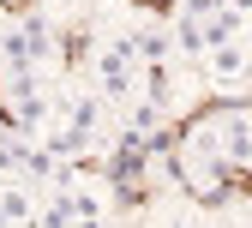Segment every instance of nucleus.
I'll list each match as a JSON object with an SVG mask.
<instances>
[{
  "instance_id": "f257e3e1",
  "label": "nucleus",
  "mask_w": 252,
  "mask_h": 228,
  "mask_svg": "<svg viewBox=\"0 0 252 228\" xmlns=\"http://www.w3.org/2000/svg\"><path fill=\"white\" fill-rule=\"evenodd\" d=\"M96 96L102 102H132V96H144V66L132 42H108L96 54Z\"/></svg>"
},
{
  "instance_id": "f03ea898",
  "label": "nucleus",
  "mask_w": 252,
  "mask_h": 228,
  "mask_svg": "<svg viewBox=\"0 0 252 228\" xmlns=\"http://www.w3.org/2000/svg\"><path fill=\"white\" fill-rule=\"evenodd\" d=\"M198 60H204L210 84H222V90H234V84L252 78V42H246V36H240V42H216V48H204Z\"/></svg>"
},
{
  "instance_id": "7ed1b4c3",
  "label": "nucleus",
  "mask_w": 252,
  "mask_h": 228,
  "mask_svg": "<svg viewBox=\"0 0 252 228\" xmlns=\"http://www.w3.org/2000/svg\"><path fill=\"white\" fill-rule=\"evenodd\" d=\"M216 150H222L228 168H252V114L246 108L216 114Z\"/></svg>"
},
{
  "instance_id": "20e7f679",
  "label": "nucleus",
  "mask_w": 252,
  "mask_h": 228,
  "mask_svg": "<svg viewBox=\"0 0 252 228\" xmlns=\"http://www.w3.org/2000/svg\"><path fill=\"white\" fill-rule=\"evenodd\" d=\"M36 144H42L48 156H60V162H72V156H84L90 144H102V138H90V132H78L72 120H48L42 132H36Z\"/></svg>"
},
{
  "instance_id": "39448f33",
  "label": "nucleus",
  "mask_w": 252,
  "mask_h": 228,
  "mask_svg": "<svg viewBox=\"0 0 252 228\" xmlns=\"http://www.w3.org/2000/svg\"><path fill=\"white\" fill-rule=\"evenodd\" d=\"M126 42H132V54H138V66H162V60L174 54V36H168L162 24H138V30H132V36H126Z\"/></svg>"
},
{
  "instance_id": "423d86ee",
  "label": "nucleus",
  "mask_w": 252,
  "mask_h": 228,
  "mask_svg": "<svg viewBox=\"0 0 252 228\" xmlns=\"http://www.w3.org/2000/svg\"><path fill=\"white\" fill-rule=\"evenodd\" d=\"M0 222L6 228H30L36 222V198L24 192V180H0Z\"/></svg>"
},
{
  "instance_id": "0eeeda50",
  "label": "nucleus",
  "mask_w": 252,
  "mask_h": 228,
  "mask_svg": "<svg viewBox=\"0 0 252 228\" xmlns=\"http://www.w3.org/2000/svg\"><path fill=\"white\" fill-rule=\"evenodd\" d=\"M246 24H252V12H240V6H222V12H210L198 30H204V48H216V42H240L246 36Z\"/></svg>"
},
{
  "instance_id": "6e6552de",
  "label": "nucleus",
  "mask_w": 252,
  "mask_h": 228,
  "mask_svg": "<svg viewBox=\"0 0 252 228\" xmlns=\"http://www.w3.org/2000/svg\"><path fill=\"white\" fill-rule=\"evenodd\" d=\"M24 156H30V138L0 126V180H18L24 174Z\"/></svg>"
},
{
  "instance_id": "1a4fd4ad",
  "label": "nucleus",
  "mask_w": 252,
  "mask_h": 228,
  "mask_svg": "<svg viewBox=\"0 0 252 228\" xmlns=\"http://www.w3.org/2000/svg\"><path fill=\"white\" fill-rule=\"evenodd\" d=\"M168 36H174L180 54H204V30H198L192 18H174V24H168Z\"/></svg>"
},
{
  "instance_id": "9d476101",
  "label": "nucleus",
  "mask_w": 252,
  "mask_h": 228,
  "mask_svg": "<svg viewBox=\"0 0 252 228\" xmlns=\"http://www.w3.org/2000/svg\"><path fill=\"white\" fill-rule=\"evenodd\" d=\"M156 126H162V102H132V132H156Z\"/></svg>"
},
{
  "instance_id": "9b49d317",
  "label": "nucleus",
  "mask_w": 252,
  "mask_h": 228,
  "mask_svg": "<svg viewBox=\"0 0 252 228\" xmlns=\"http://www.w3.org/2000/svg\"><path fill=\"white\" fill-rule=\"evenodd\" d=\"M228 0H180V18H192V24H204L210 12H222Z\"/></svg>"
},
{
  "instance_id": "f8f14e48",
  "label": "nucleus",
  "mask_w": 252,
  "mask_h": 228,
  "mask_svg": "<svg viewBox=\"0 0 252 228\" xmlns=\"http://www.w3.org/2000/svg\"><path fill=\"white\" fill-rule=\"evenodd\" d=\"M228 6H240V12H252V0H228Z\"/></svg>"
},
{
  "instance_id": "ddd939ff",
  "label": "nucleus",
  "mask_w": 252,
  "mask_h": 228,
  "mask_svg": "<svg viewBox=\"0 0 252 228\" xmlns=\"http://www.w3.org/2000/svg\"><path fill=\"white\" fill-rule=\"evenodd\" d=\"M198 228H216V222H198Z\"/></svg>"
},
{
  "instance_id": "4468645a",
  "label": "nucleus",
  "mask_w": 252,
  "mask_h": 228,
  "mask_svg": "<svg viewBox=\"0 0 252 228\" xmlns=\"http://www.w3.org/2000/svg\"><path fill=\"white\" fill-rule=\"evenodd\" d=\"M0 126H6V120H0Z\"/></svg>"
}]
</instances>
